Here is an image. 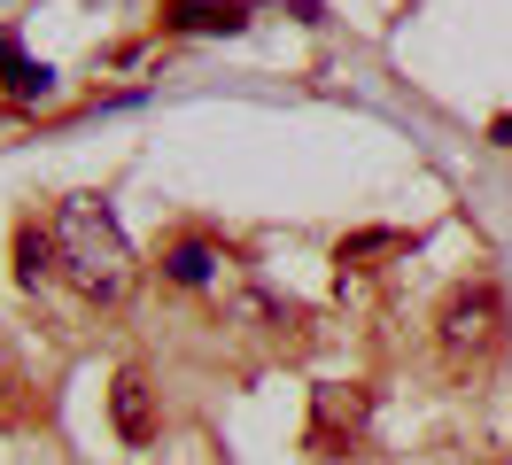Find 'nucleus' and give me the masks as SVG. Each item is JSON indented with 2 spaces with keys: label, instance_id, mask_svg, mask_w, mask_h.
<instances>
[{
  "label": "nucleus",
  "instance_id": "0eeeda50",
  "mask_svg": "<svg viewBox=\"0 0 512 465\" xmlns=\"http://www.w3.org/2000/svg\"><path fill=\"white\" fill-rule=\"evenodd\" d=\"M171 8H187V16H179L187 31H241V24H249L241 0H171Z\"/></svg>",
  "mask_w": 512,
  "mask_h": 465
},
{
  "label": "nucleus",
  "instance_id": "f257e3e1",
  "mask_svg": "<svg viewBox=\"0 0 512 465\" xmlns=\"http://www.w3.org/2000/svg\"><path fill=\"white\" fill-rule=\"evenodd\" d=\"M47 248H55V272L86 295V303H125L132 287V241L117 210L101 194H63L55 202V225H47Z\"/></svg>",
  "mask_w": 512,
  "mask_h": 465
},
{
  "label": "nucleus",
  "instance_id": "f03ea898",
  "mask_svg": "<svg viewBox=\"0 0 512 465\" xmlns=\"http://www.w3.org/2000/svg\"><path fill=\"white\" fill-rule=\"evenodd\" d=\"M435 334H443V357H450V365H489V357L505 349V295H497L489 279L450 287V303H443V318H435Z\"/></svg>",
  "mask_w": 512,
  "mask_h": 465
},
{
  "label": "nucleus",
  "instance_id": "423d86ee",
  "mask_svg": "<svg viewBox=\"0 0 512 465\" xmlns=\"http://www.w3.org/2000/svg\"><path fill=\"white\" fill-rule=\"evenodd\" d=\"M0 70H8V93H16V101H39V93L55 86V70L16 47V31H0Z\"/></svg>",
  "mask_w": 512,
  "mask_h": 465
},
{
  "label": "nucleus",
  "instance_id": "20e7f679",
  "mask_svg": "<svg viewBox=\"0 0 512 465\" xmlns=\"http://www.w3.org/2000/svg\"><path fill=\"white\" fill-rule=\"evenodd\" d=\"M109 419L125 434L132 450L140 442H156V403H148V372H117V388H109Z\"/></svg>",
  "mask_w": 512,
  "mask_h": 465
},
{
  "label": "nucleus",
  "instance_id": "6e6552de",
  "mask_svg": "<svg viewBox=\"0 0 512 465\" xmlns=\"http://www.w3.org/2000/svg\"><path fill=\"white\" fill-rule=\"evenodd\" d=\"M8 380H16V365H8V341H0V388H8Z\"/></svg>",
  "mask_w": 512,
  "mask_h": 465
},
{
  "label": "nucleus",
  "instance_id": "7ed1b4c3",
  "mask_svg": "<svg viewBox=\"0 0 512 465\" xmlns=\"http://www.w3.org/2000/svg\"><path fill=\"white\" fill-rule=\"evenodd\" d=\"M357 434H365V388H319V411H311V450H319V458H342Z\"/></svg>",
  "mask_w": 512,
  "mask_h": 465
},
{
  "label": "nucleus",
  "instance_id": "39448f33",
  "mask_svg": "<svg viewBox=\"0 0 512 465\" xmlns=\"http://www.w3.org/2000/svg\"><path fill=\"white\" fill-rule=\"evenodd\" d=\"M218 264H233V256H225L218 241H202V233H194V241H179L171 256H163V279H179V287H210Z\"/></svg>",
  "mask_w": 512,
  "mask_h": 465
}]
</instances>
